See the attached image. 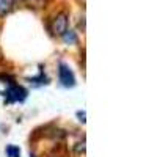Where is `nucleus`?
Masks as SVG:
<instances>
[{
	"mask_svg": "<svg viewBox=\"0 0 157 157\" xmlns=\"http://www.w3.org/2000/svg\"><path fill=\"white\" fill-rule=\"evenodd\" d=\"M2 80H5L3 83L6 85V90L3 91V98H5V104H16V102H24L27 99V90L24 86H21L11 75H2Z\"/></svg>",
	"mask_w": 157,
	"mask_h": 157,
	"instance_id": "1",
	"label": "nucleus"
},
{
	"mask_svg": "<svg viewBox=\"0 0 157 157\" xmlns=\"http://www.w3.org/2000/svg\"><path fill=\"white\" fill-rule=\"evenodd\" d=\"M68 29H69V16L66 11H58L47 22V30L52 36L60 38Z\"/></svg>",
	"mask_w": 157,
	"mask_h": 157,
	"instance_id": "2",
	"label": "nucleus"
},
{
	"mask_svg": "<svg viewBox=\"0 0 157 157\" xmlns=\"http://www.w3.org/2000/svg\"><path fill=\"white\" fill-rule=\"evenodd\" d=\"M58 80L63 86H66V88L75 86V75H74L72 69L63 61L58 63Z\"/></svg>",
	"mask_w": 157,
	"mask_h": 157,
	"instance_id": "3",
	"label": "nucleus"
},
{
	"mask_svg": "<svg viewBox=\"0 0 157 157\" xmlns=\"http://www.w3.org/2000/svg\"><path fill=\"white\" fill-rule=\"evenodd\" d=\"M60 38L63 39V43H64V44H68V46H74V44H77V43H78L77 32H74V30H71V29H68V30L64 32Z\"/></svg>",
	"mask_w": 157,
	"mask_h": 157,
	"instance_id": "4",
	"label": "nucleus"
},
{
	"mask_svg": "<svg viewBox=\"0 0 157 157\" xmlns=\"http://www.w3.org/2000/svg\"><path fill=\"white\" fill-rule=\"evenodd\" d=\"M14 0H0V17L8 16L14 10Z\"/></svg>",
	"mask_w": 157,
	"mask_h": 157,
	"instance_id": "5",
	"label": "nucleus"
},
{
	"mask_svg": "<svg viewBox=\"0 0 157 157\" xmlns=\"http://www.w3.org/2000/svg\"><path fill=\"white\" fill-rule=\"evenodd\" d=\"M27 80L30 83H36V85H44V83H49V78L44 75V71L41 69L39 71V74L36 77H32V78H27Z\"/></svg>",
	"mask_w": 157,
	"mask_h": 157,
	"instance_id": "6",
	"label": "nucleus"
},
{
	"mask_svg": "<svg viewBox=\"0 0 157 157\" xmlns=\"http://www.w3.org/2000/svg\"><path fill=\"white\" fill-rule=\"evenodd\" d=\"M5 154L6 157H21V149L16 145H8L5 148Z\"/></svg>",
	"mask_w": 157,
	"mask_h": 157,
	"instance_id": "7",
	"label": "nucleus"
},
{
	"mask_svg": "<svg viewBox=\"0 0 157 157\" xmlns=\"http://www.w3.org/2000/svg\"><path fill=\"white\" fill-rule=\"evenodd\" d=\"M74 151H75L78 155H83V154H85V141H78V143H75Z\"/></svg>",
	"mask_w": 157,
	"mask_h": 157,
	"instance_id": "8",
	"label": "nucleus"
},
{
	"mask_svg": "<svg viewBox=\"0 0 157 157\" xmlns=\"http://www.w3.org/2000/svg\"><path fill=\"white\" fill-rule=\"evenodd\" d=\"M16 3H27V2H32V0H14Z\"/></svg>",
	"mask_w": 157,
	"mask_h": 157,
	"instance_id": "9",
	"label": "nucleus"
},
{
	"mask_svg": "<svg viewBox=\"0 0 157 157\" xmlns=\"http://www.w3.org/2000/svg\"><path fill=\"white\" fill-rule=\"evenodd\" d=\"M30 157H36V155H35V154H32V155H30Z\"/></svg>",
	"mask_w": 157,
	"mask_h": 157,
	"instance_id": "10",
	"label": "nucleus"
}]
</instances>
